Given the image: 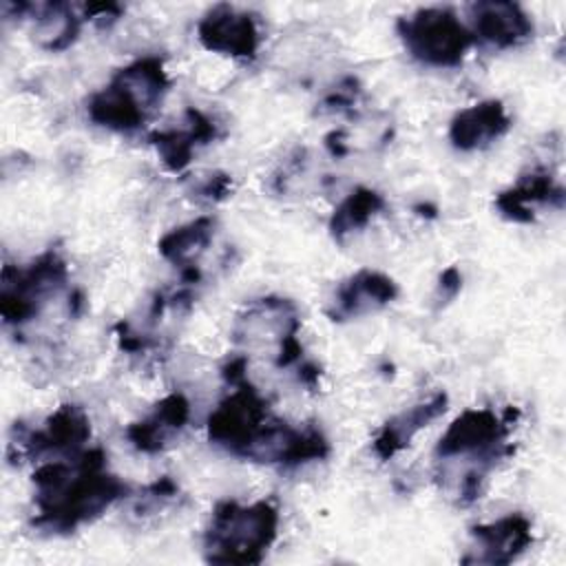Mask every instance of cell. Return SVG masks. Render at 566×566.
<instances>
[{
  "mask_svg": "<svg viewBox=\"0 0 566 566\" xmlns=\"http://www.w3.org/2000/svg\"><path fill=\"white\" fill-rule=\"evenodd\" d=\"M35 526L69 533L102 515L126 493V484L106 471L99 449H84L64 460H49L33 471Z\"/></svg>",
  "mask_w": 566,
  "mask_h": 566,
  "instance_id": "6da1fadb",
  "label": "cell"
},
{
  "mask_svg": "<svg viewBox=\"0 0 566 566\" xmlns=\"http://www.w3.org/2000/svg\"><path fill=\"white\" fill-rule=\"evenodd\" d=\"M170 86L159 57H139L119 69L111 82L97 91L86 111L88 117L108 130L133 133L146 124L148 115L161 104Z\"/></svg>",
  "mask_w": 566,
  "mask_h": 566,
  "instance_id": "7a4b0ae2",
  "label": "cell"
},
{
  "mask_svg": "<svg viewBox=\"0 0 566 566\" xmlns=\"http://www.w3.org/2000/svg\"><path fill=\"white\" fill-rule=\"evenodd\" d=\"M279 511L259 500L243 506L234 500L217 504L203 535V551L214 564H259L276 539Z\"/></svg>",
  "mask_w": 566,
  "mask_h": 566,
  "instance_id": "3957f363",
  "label": "cell"
},
{
  "mask_svg": "<svg viewBox=\"0 0 566 566\" xmlns=\"http://www.w3.org/2000/svg\"><path fill=\"white\" fill-rule=\"evenodd\" d=\"M513 409L497 416L493 409H467L442 433L436 447L440 464L467 462L462 473L486 475L502 458L511 453L509 433L513 429Z\"/></svg>",
  "mask_w": 566,
  "mask_h": 566,
  "instance_id": "277c9868",
  "label": "cell"
},
{
  "mask_svg": "<svg viewBox=\"0 0 566 566\" xmlns=\"http://www.w3.org/2000/svg\"><path fill=\"white\" fill-rule=\"evenodd\" d=\"M398 35L405 49L429 66L460 64L475 42L471 29L444 7L418 9L409 18H400Z\"/></svg>",
  "mask_w": 566,
  "mask_h": 566,
  "instance_id": "5b68a950",
  "label": "cell"
},
{
  "mask_svg": "<svg viewBox=\"0 0 566 566\" xmlns=\"http://www.w3.org/2000/svg\"><path fill=\"white\" fill-rule=\"evenodd\" d=\"M66 261L57 250H46L27 268H2L0 312L7 325H22L31 321L40 307L66 281Z\"/></svg>",
  "mask_w": 566,
  "mask_h": 566,
  "instance_id": "8992f818",
  "label": "cell"
},
{
  "mask_svg": "<svg viewBox=\"0 0 566 566\" xmlns=\"http://www.w3.org/2000/svg\"><path fill=\"white\" fill-rule=\"evenodd\" d=\"M234 387L237 389L226 396L210 413L208 438L226 451L245 458L250 444L268 424L270 413L265 400L256 394V389L245 385V380Z\"/></svg>",
  "mask_w": 566,
  "mask_h": 566,
  "instance_id": "52a82bcc",
  "label": "cell"
},
{
  "mask_svg": "<svg viewBox=\"0 0 566 566\" xmlns=\"http://www.w3.org/2000/svg\"><path fill=\"white\" fill-rule=\"evenodd\" d=\"M91 438V422L82 407L60 405L44 422V429H22L18 427V438L9 442L18 447V455H42V453H64L77 455Z\"/></svg>",
  "mask_w": 566,
  "mask_h": 566,
  "instance_id": "ba28073f",
  "label": "cell"
},
{
  "mask_svg": "<svg viewBox=\"0 0 566 566\" xmlns=\"http://www.w3.org/2000/svg\"><path fill=\"white\" fill-rule=\"evenodd\" d=\"M199 42L214 53L230 57H254L261 44L259 27L250 13L230 4L212 7L197 24Z\"/></svg>",
  "mask_w": 566,
  "mask_h": 566,
  "instance_id": "9c48e42d",
  "label": "cell"
},
{
  "mask_svg": "<svg viewBox=\"0 0 566 566\" xmlns=\"http://www.w3.org/2000/svg\"><path fill=\"white\" fill-rule=\"evenodd\" d=\"M473 546L464 564H511L533 542V524L522 513H509L495 522L471 528Z\"/></svg>",
  "mask_w": 566,
  "mask_h": 566,
  "instance_id": "30bf717a",
  "label": "cell"
},
{
  "mask_svg": "<svg viewBox=\"0 0 566 566\" xmlns=\"http://www.w3.org/2000/svg\"><path fill=\"white\" fill-rule=\"evenodd\" d=\"M398 296V285L391 276L378 270H358L336 287L327 307L332 321H347L382 310Z\"/></svg>",
  "mask_w": 566,
  "mask_h": 566,
  "instance_id": "8fae6325",
  "label": "cell"
},
{
  "mask_svg": "<svg viewBox=\"0 0 566 566\" xmlns=\"http://www.w3.org/2000/svg\"><path fill=\"white\" fill-rule=\"evenodd\" d=\"M471 22L473 38L495 49H515L533 38V22L515 2H478Z\"/></svg>",
  "mask_w": 566,
  "mask_h": 566,
  "instance_id": "7c38bea8",
  "label": "cell"
},
{
  "mask_svg": "<svg viewBox=\"0 0 566 566\" xmlns=\"http://www.w3.org/2000/svg\"><path fill=\"white\" fill-rule=\"evenodd\" d=\"M298 327L301 323L294 305L287 298L268 296L250 305L248 312L239 316L232 334L239 343L252 345L256 340H268L281 347L285 340L296 336Z\"/></svg>",
  "mask_w": 566,
  "mask_h": 566,
  "instance_id": "4fadbf2b",
  "label": "cell"
},
{
  "mask_svg": "<svg viewBox=\"0 0 566 566\" xmlns=\"http://www.w3.org/2000/svg\"><path fill=\"white\" fill-rule=\"evenodd\" d=\"M511 128V117L500 99H484L480 104L458 111L449 124V142L458 150H478Z\"/></svg>",
  "mask_w": 566,
  "mask_h": 566,
  "instance_id": "5bb4252c",
  "label": "cell"
},
{
  "mask_svg": "<svg viewBox=\"0 0 566 566\" xmlns=\"http://www.w3.org/2000/svg\"><path fill=\"white\" fill-rule=\"evenodd\" d=\"M188 420H190V402L186 400L184 394L175 391L161 398L146 418L133 422L126 429V438L142 453H157L166 444H170L175 436H179V431L186 427Z\"/></svg>",
  "mask_w": 566,
  "mask_h": 566,
  "instance_id": "9a60e30c",
  "label": "cell"
},
{
  "mask_svg": "<svg viewBox=\"0 0 566 566\" xmlns=\"http://www.w3.org/2000/svg\"><path fill=\"white\" fill-rule=\"evenodd\" d=\"M214 137H217V124L206 113L197 108H188L184 128L157 130L150 135V144L155 146L161 164L170 172H181L190 164L195 150L199 146L210 144Z\"/></svg>",
  "mask_w": 566,
  "mask_h": 566,
  "instance_id": "2e32d148",
  "label": "cell"
},
{
  "mask_svg": "<svg viewBox=\"0 0 566 566\" xmlns=\"http://www.w3.org/2000/svg\"><path fill=\"white\" fill-rule=\"evenodd\" d=\"M447 394L444 391H436L431 394L427 400L396 413L394 418H389L378 433L371 440V449L380 460H389L396 453H400L418 431H422L431 420H436L440 413H444L447 409Z\"/></svg>",
  "mask_w": 566,
  "mask_h": 566,
  "instance_id": "e0dca14e",
  "label": "cell"
},
{
  "mask_svg": "<svg viewBox=\"0 0 566 566\" xmlns=\"http://www.w3.org/2000/svg\"><path fill=\"white\" fill-rule=\"evenodd\" d=\"M564 190L562 186L544 170H533L524 175L513 188L495 197V208L502 217L515 223H531L535 219V208L544 203L562 206Z\"/></svg>",
  "mask_w": 566,
  "mask_h": 566,
  "instance_id": "ac0fdd59",
  "label": "cell"
},
{
  "mask_svg": "<svg viewBox=\"0 0 566 566\" xmlns=\"http://www.w3.org/2000/svg\"><path fill=\"white\" fill-rule=\"evenodd\" d=\"M214 234V219L212 217H199L190 223H184L179 228H172L159 239V254L170 261L175 268L190 270L197 268L199 254L210 245Z\"/></svg>",
  "mask_w": 566,
  "mask_h": 566,
  "instance_id": "d6986e66",
  "label": "cell"
},
{
  "mask_svg": "<svg viewBox=\"0 0 566 566\" xmlns=\"http://www.w3.org/2000/svg\"><path fill=\"white\" fill-rule=\"evenodd\" d=\"M33 35L46 51H62L75 42L84 15H75L71 4L46 2L33 7Z\"/></svg>",
  "mask_w": 566,
  "mask_h": 566,
  "instance_id": "ffe728a7",
  "label": "cell"
},
{
  "mask_svg": "<svg viewBox=\"0 0 566 566\" xmlns=\"http://www.w3.org/2000/svg\"><path fill=\"white\" fill-rule=\"evenodd\" d=\"M382 208H385V199L380 192L371 188H356L334 210L329 219L332 237L338 243H343L352 232L363 230Z\"/></svg>",
  "mask_w": 566,
  "mask_h": 566,
  "instance_id": "44dd1931",
  "label": "cell"
},
{
  "mask_svg": "<svg viewBox=\"0 0 566 566\" xmlns=\"http://www.w3.org/2000/svg\"><path fill=\"white\" fill-rule=\"evenodd\" d=\"M232 190V179L226 172H214L201 179V184L195 188V192L208 201H219L223 197H228V192Z\"/></svg>",
  "mask_w": 566,
  "mask_h": 566,
  "instance_id": "7402d4cb",
  "label": "cell"
},
{
  "mask_svg": "<svg viewBox=\"0 0 566 566\" xmlns=\"http://www.w3.org/2000/svg\"><path fill=\"white\" fill-rule=\"evenodd\" d=\"M462 287V274L455 265L447 268L442 274H440V281H438V287H436V301L440 303H449L455 298V294L460 292Z\"/></svg>",
  "mask_w": 566,
  "mask_h": 566,
  "instance_id": "603a6c76",
  "label": "cell"
}]
</instances>
